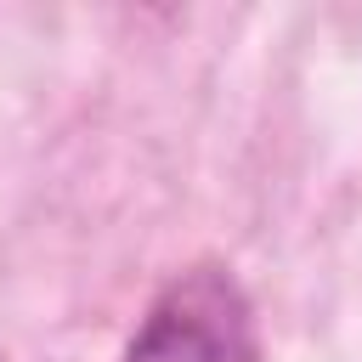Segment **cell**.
Returning <instances> with one entry per match:
<instances>
[{
	"label": "cell",
	"instance_id": "cell-1",
	"mask_svg": "<svg viewBox=\"0 0 362 362\" xmlns=\"http://www.w3.org/2000/svg\"><path fill=\"white\" fill-rule=\"evenodd\" d=\"M124 362H260L243 288L215 266L175 277L141 317Z\"/></svg>",
	"mask_w": 362,
	"mask_h": 362
}]
</instances>
